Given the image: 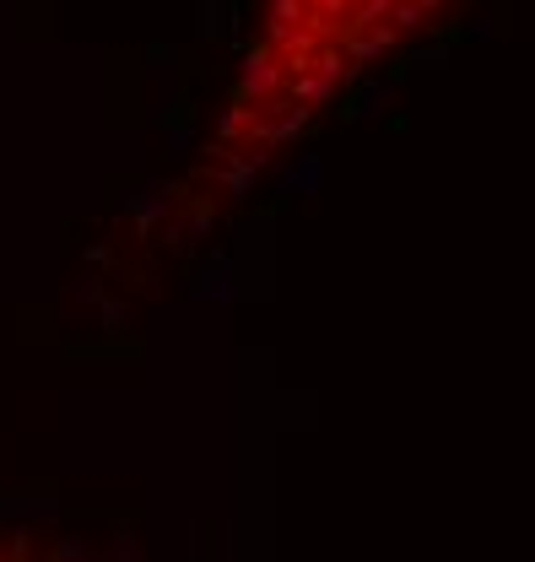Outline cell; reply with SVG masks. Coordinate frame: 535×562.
<instances>
[{
  "mask_svg": "<svg viewBox=\"0 0 535 562\" xmlns=\"http://www.w3.org/2000/svg\"><path fill=\"white\" fill-rule=\"evenodd\" d=\"M433 6L438 0H276L249 87L233 109V130L254 119L260 136H271L276 125L303 119L330 87L411 33Z\"/></svg>",
  "mask_w": 535,
  "mask_h": 562,
  "instance_id": "obj_1",
  "label": "cell"
},
{
  "mask_svg": "<svg viewBox=\"0 0 535 562\" xmlns=\"http://www.w3.org/2000/svg\"><path fill=\"white\" fill-rule=\"evenodd\" d=\"M0 562H6V557H0Z\"/></svg>",
  "mask_w": 535,
  "mask_h": 562,
  "instance_id": "obj_2",
  "label": "cell"
}]
</instances>
